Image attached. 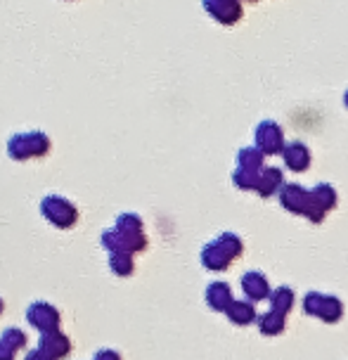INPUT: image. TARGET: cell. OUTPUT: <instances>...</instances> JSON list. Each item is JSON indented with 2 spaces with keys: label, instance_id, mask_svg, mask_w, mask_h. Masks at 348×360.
<instances>
[{
  "label": "cell",
  "instance_id": "1",
  "mask_svg": "<svg viewBox=\"0 0 348 360\" xmlns=\"http://www.w3.org/2000/svg\"><path fill=\"white\" fill-rule=\"evenodd\" d=\"M50 138L43 131L17 133L8 140V157L15 162H27V159H41L50 152Z\"/></svg>",
  "mask_w": 348,
  "mask_h": 360
},
{
  "label": "cell",
  "instance_id": "2",
  "mask_svg": "<svg viewBox=\"0 0 348 360\" xmlns=\"http://www.w3.org/2000/svg\"><path fill=\"white\" fill-rule=\"evenodd\" d=\"M41 214H43L45 221L53 223L55 228H60V230L74 228L76 221H79V209H76L67 197H60V195L43 197Z\"/></svg>",
  "mask_w": 348,
  "mask_h": 360
},
{
  "label": "cell",
  "instance_id": "3",
  "mask_svg": "<svg viewBox=\"0 0 348 360\" xmlns=\"http://www.w3.org/2000/svg\"><path fill=\"white\" fill-rule=\"evenodd\" d=\"M145 244L147 240L143 233H128V230H121V228H112L102 233V247H105L109 254L112 252L138 254L145 249Z\"/></svg>",
  "mask_w": 348,
  "mask_h": 360
},
{
  "label": "cell",
  "instance_id": "4",
  "mask_svg": "<svg viewBox=\"0 0 348 360\" xmlns=\"http://www.w3.org/2000/svg\"><path fill=\"white\" fill-rule=\"evenodd\" d=\"M27 320L31 327H36L38 332H53V330H60V323H62V315L60 311L53 306V304H45V301H34L29 308H27Z\"/></svg>",
  "mask_w": 348,
  "mask_h": 360
},
{
  "label": "cell",
  "instance_id": "5",
  "mask_svg": "<svg viewBox=\"0 0 348 360\" xmlns=\"http://www.w3.org/2000/svg\"><path fill=\"white\" fill-rule=\"evenodd\" d=\"M38 349H41L45 356H50L53 360H60L72 351V339L67 337L62 330H53V332H43L41 339H38Z\"/></svg>",
  "mask_w": 348,
  "mask_h": 360
},
{
  "label": "cell",
  "instance_id": "6",
  "mask_svg": "<svg viewBox=\"0 0 348 360\" xmlns=\"http://www.w3.org/2000/svg\"><path fill=\"white\" fill-rule=\"evenodd\" d=\"M204 8L221 24H235L242 17L240 0H204Z\"/></svg>",
  "mask_w": 348,
  "mask_h": 360
},
{
  "label": "cell",
  "instance_id": "7",
  "mask_svg": "<svg viewBox=\"0 0 348 360\" xmlns=\"http://www.w3.org/2000/svg\"><path fill=\"white\" fill-rule=\"evenodd\" d=\"M109 268H112L116 275H121V278L131 275L133 273V254L112 252L109 254Z\"/></svg>",
  "mask_w": 348,
  "mask_h": 360
},
{
  "label": "cell",
  "instance_id": "8",
  "mask_svg": "<svg viewBox=\"0 0 348 360\" xmlns=\"http://www.w3.org/2000/svg\"><path fill=\"white\" fill-rule=\"evenodd\" d=\"M0 342H5L8 346H12L15 351H22L27 346V334H24L19 327H8L3 334H0Z\"/></svg>",
  "mask_w": 348,
  "mask_h": 360
},
{
  "label": "cell",
  "instance_id": "9",
  "mask_svg": "<svg viewBox=\"0 0 348 360\" xmlns=\"http://www.w3.org/2000/svg\"><path fill=\"white\" fill-rule=\"evenodd\" d=\"M116 228L128 230V233H143V221L135 214H121L116 218Z\"/></svg>",
  "mask_w": 348,
  "mask_h": 360
},
{
  "label": "cell",
  "instance_id": "10",
  "mask_svg": "<svg viewBox=\"0 0 348 360\" xmlns=\"http://www.w3.org/2000/svg\"><path fill=\"white\" fill-rule=\"evenodd\" d=\"M93 360H121V356L116 351H112V349H100L93 356Z\"/></svg>",
  "mask_w": 348,
  "mask_h": 360
},
{
  "label": "cell",
  "instance_id": "11",
  "mask_svg": "<svg viewBox=\"0 0 348 360\" xmlns=\"http://www.w3.org/2000/svg\"><path fill=\"white\" fill-rule=\"evenodd\" d=\"M15 356H17V351L12 349V346L0 342V360H15Z\"/></svg>",
  "mask_w": 348,
  "mask_h": 360
},
{
  "label": "cell",
  "instance_id": "12",
  "mask_svg": "<svg viewBox=\"0 0 348 360\" xmlns=\"http://www.w3.org/2000/svg\"><path fill=\"white\" fill-rule=\"evenodd\" d=\"M24 360H53L50 356H45V353L41 351V349H36V351H31V353H27V358Z\"/></svg>",
  "mask_w": 348,
  "mask_h": 360
},
{
  "label": "cell",
  "instance_id": "13",
  "mask_svg": "<svg viewBox=\"0 0 348 360\" xmlns=\"http://www.w3.org/2000/svg\"><path fill=\"white\" fill-rule=\"evenodd\" d=\"M3 311H5V304H3V299H0V315H3Z\"/></svg>",
  "mask_w": 348,
  "mask_h": 360
}]
</instances>
